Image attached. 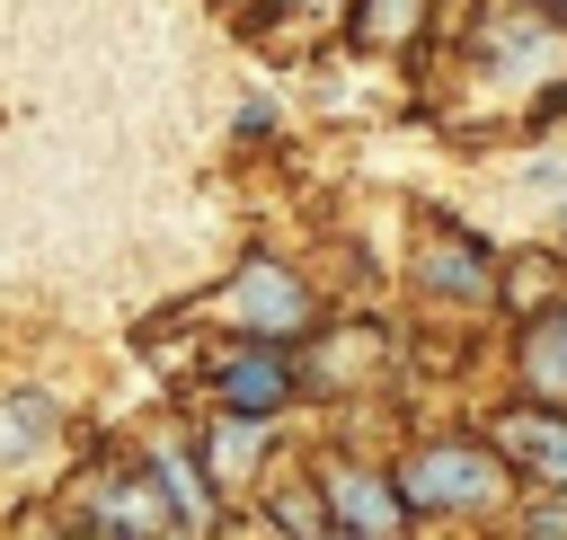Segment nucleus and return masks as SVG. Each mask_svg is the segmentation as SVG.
<instances>
[{
	"label": "nucleus",
	"mask_w": 567,
	"mask_h": 540,
	"mask_svg": "<svg viewBox=\"0 0 567 540\" xmlns=\"http://www.w3.org/2000/svg\"><path fill=\"white\" fill-rule=\"evenodd\" d=\"M496 451H470V443H434L399 469V496L408 505H434V513H461V505H496Z\"/></svg>",
	"instance_id": "1"
},
{
	"label": "nucleus",
	"mask_w": 567,
	"mask_h": 540,
	"mask_svg": "<svg viewBox=\"0 0 567 540\" xmlns=\"http://www.w3.org/2000/svg\"><path fill=\"white\" fill-rule=\"evenodd\" d=\"M230 319L257 328V336H301L319 310H310V292H301L284 266H248V274L230 283Z\"/></svg>",
	"instance_id": "2"
},
{
	"label": "nucleus",
	"mask_w": 567,
	"mask_h": 540,
	"mask_svg": "<svg viewBox=\"0 0 567 540\" xmlns=\"http://www.w3.org/2000/svg\"><path fill=\"white\" fill-rule=\"evenodd\" d=\"M177 513H168V487L142 469V478H106L97 496H89V513H80V531H168Z\"/></svg>",
	"instance_id": "3"
},
{
	"label": "nucleus",
	"mask_w": 567,
	"mask_h": 540,
	"mask_svg": "<svg viewBox=\"0 0 567 540\" xmlns=\"http://www.w3.org/2000/svg\"><path fill=\"white\" fill-rule=\"evenodd\" d=\"M221 407H239V416H266V407H284L292 398V363L284 354H266V345H248V354H230L221 363Z\"/></svg>",
	"instance_id": "4"
},
{
	"label": "nucleus",
	"mask_w": 567,
	"mask_h": 540,
	"mask_svg": "<svg viewBox=\"0 0 567 540\" xmlns=\"http://www.w3.org/2000/svg\"><path fill=\"white\" fill-rule=\"evenodd\" d=\"M328 505H337V522H346V531H372V540L408 522V505H399L381 478H363V469H337V478H328Z\"/></svg>",
	"instance_id": "5"
},
{
	"label": "nucleus",
	"mask_w": 567,
	"mask_h": 540,
	"mask_svg": "<svg viewBox=\"0 0 567 540\" xmlns=\"http://www.w3.org/2000/svg\"><path fill=\"white\" fill-rule=\"evenodd\" d=\"M53 425H62V407H53L44 390H9V398H0V460L44 451V443H53Z\"/></svg>",
	"instance_id": "6"
},
{
	"label": "nucleus",
	"mask_w": 567,
	"mask_h": 540,
	"mask_svg": "<svg viewBox=\"0 0 567 540\" xmlns=\"http://www.w3.org/2000/svg\"><path fill=\"white\" fill-rule=\"evenodd\" d=\"M496 434H505V451H514L523 469H540V478L567 487V416H505Z\"/></svg>",
	"instance_id": "7"
},
{
	"label": "nucleus",
	"mask_w": 567,
	"mask_h": 540,
	"mask_svg": "<svg viewBox=\"0 0 567 540\" xmlns=\"http://www.w3.org/2000/svg\"><path fill=\"white\" fill-rule=\"evenodd\" d=\"M523 372H532V390H540V398H567V310L532 328V345H523Z\"/></svg>",
	"instance_id": "8"
},
{
	"label": "nucleus",
	"mask_w": 567,
	"mask_h": 540,
	"mask_svg": "<svg viewBox=\"0 0 567 540\" xmlns=\"http://www.w3.org/2000/svg\"><path fill=\"white\" fill-rule=\"evenodd\" d=\"M257 443H266V434H257V416H239V407H230V425H221V434L204 443V460H213V469L230 478V469H248V460H257Z\"/></svg>",
	"instance_id": "9"
}]
</instances>
